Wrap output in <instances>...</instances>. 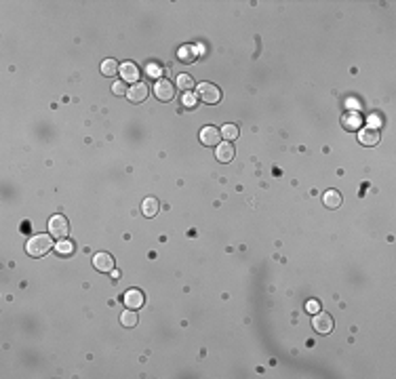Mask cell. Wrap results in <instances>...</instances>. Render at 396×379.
Masks as SVG:
<instances>
[{"instance_id": "23", "label": "cell", "mask_w": 396, "mask_h": 379, "mask_svg": "<svg viewBox=\"0 0 396 379\" xmlns=\"http://www.w3.org/2000/svg\"><path fill=\"white\" fill-rule=\"evenodd\" d=\"M306 310H308L310 314H316V312H320V303L312 299V301H308V303H306Z\"/></svg>"}, {"instance_id": "22", "label": "cell", "mask_w": 396, "mask_h": 379, "mask_svg": "<svg viewBox=\"0 0 396 379\" xmlns=\"http://www.w3.org/2000/svg\"><path fill=\"white\" fill-rule=\"evenodd\" d=\"M112 91H114V95H125L127 97V87H125V83H116L114 87H112Z\"/></svg>"}, {"instance_id": "9", "label": "cell", "mask_w": 396, "mask_h": 379, "mask_svg": "<svg viewBox=\"0 0 396 379\" xmlns=\"http://www.w3.org/2000/svg\"><path fill=\"white\" fill-rule=\"evenodd\" d=\"M93 265L99 272H112L114 270V257L108 253H97L93 255Z\"/></svg>"}, {"instance_id": "3", "label": "cell", "mask_w": 396, "mask_h": 379, "mask_svg": "<svg viewBox=\"0 0 396 379\" xmlns=\"http://www.w3.org/2000/svg\"><path fill=\"white\" fill-rule=\"evenodd\" d=\"M196 95L200 101H205V104H217L221 99V91L211 83H200L196 89Z\"/></svg>"}, {"instance_id": "16", "label": "cell", "mask_w": 396, "mask_h": 379, "mask_svg": "<svg viewBox=\"0 0 396 379\" xmlns=\"http://www.w3.org/2000/svg\"><path fill=\"white\" fill-rule=\"evenodd\" d=\"M120 324L127 326V329H133V326L137 324V314H135V310H125L123 314H120Z\"/></svg>"}, {"instance_id": "12", "label": "cell", "mask_w": 396, "mask_h": 379, "mask_svg": "<svg viewBox=\"0 0 396 379\" xmlns=\"http://www.w3.org/2000/svg\"><path fill=\"white\" fill-rule=\"evenodd\" d=\"M120 76H123L125 83H137V80H139V70H137L135 64L127 61V64L120 66Z\"/></svg>"}, {"instance_id": "2", "label": "cell", "mask_w": 396, "mask_h": 379, "mask_svg": "<svg viewBox=\"0 0 396 379\" xmlns=\"http://www.w3.org/2000/svg\"><path fill=\"white\" fill-rule=\"evenodd\" d=\"M49 232L51 236L57 238V240H66L68 234H70V225H68V219L64 215H53V217L49 219Z\"/></svg>"}, {"instance_id": "7", "label": "cell", "mask_w": 396, "mask_h": 379, "mask_svg": "<svg viewBox=\"0 0 396 379\" xmlns=\"http://www.w3.org/2000/svg\"><path fill=\"white\" fill-rule=\"evenodd\" d=\"M221 139V133H219V129H215V127H205L200 131V141H202V146H209V148H215V146H219V141Z\"/></svg>"}, {"instance_id": "20", "label": "cell", "mask_w": 396, "mask_h": 379, "mask_svg": "<svg viewBox=\"0 0 396 379\" xmlns=\"http://www.w3.org/2000/svg\"><path fill=\"white\" fill-rule=\"evenodd\" d=\"M221 137L223 139H230V141H234V139H238V127L236 125H226L221 131Z\"/></svg>"}, {"instance_id": "13", "label": "cell", "mask_w": 396, "mask_h": 379, "mask_svg": "<svg viewBox=\"0 0 396 379\" xmlns=\"http://www.w3.org/2000/svg\"><path fill=\"white\" fill-rule=\"evenodd\" d=\"M322 202H324V207H327V209H339L343 198H341V194L337 190H327V192H324V196H322Z\"/></svg>"}, {"instance_id": "15", "label": "cell", "mask_w": 396, "mask_h": 379, "mask_svg": "<svg viewBox=\"0 0 396 379\" xmlns=\"http://www.w3.org/2000/svg\"><path fill=\"white\" fill-rule=\"evenodd\" d=\"M158 211H160V204H158V200H156V198L148 196L144 202H141V213H144L146 217H156Z\"/></svg>"}, {"instance_id": "21", "label": "cell", "mask_w": 396, "mask_h": 379, "mask_svg": "<svg viewBox=\"0 0 396 379\" xmlns=\"http://www.w3.org/2000/svg\"><path fill=\"white\" fill-rule=\"evenodd\" d=\"M55 251H57L59 255H72V253H74V244L70 242V240H59V242L55 244Z\"/></svg>"}, {"instance_id": "8", "label": "cell", "mask_w": 396, "mask_h": 379, "mask_svg": "<svg viewBox=\"0 0 396 379\" xmlns=\"http://www.w3.org/2000/svg\"><path fill=\"white\" fill-rule=\"evenodd\" d=\"M379 139H381V135H379V129H377V127H367V129H362L360 135H358V141L362 143V146H369V148L377 146Z\"/></svg>"}, {"instance_id": "18", "label": "cell", "mask_w": 396, "mask_h": 379, "mask_svg": "<svg viewBox=\"0 0 396 379\" xmlns=\"http://www.w3.org/2000/svg\"><path fill=\"white\" fill-rule=\"evenodd\" d=\"M177 57L184 61V64H192V61L196 59V49H194V47H181L179 53H177Z\"/></svg>"}, {"instance_id": "10", "label": "cell", "mask_w": 396, "mask_h": 379, "mask_svg": "<svg viewBox=\"0 0 396 379\" xmlns=\"http://www.w3.org/2000/svg\"><path fill=\"white\" fill-rule=\"evenodd\" d=\"M123 301H125V305H127L129 310H137V308H141V305H144V293L137 291V289H131V291L125 293Z\"/></svg>"}, {"instance_id": "6", "label": "cell", "mask_w": 396, "mask_h": 379, "mask_svg": "<svg viewBox=\"0 0 396 379\" xmlns=\"http://www.w3.org/2000/svg\"><path fill=\"white\" fill-rule=\"evenodd\" d=\"M148 95H150V89H148L146 83H135L127 91V99L131 101V104H141V101L148 99Z\"/></svg>"}, {"instance_id": "17", "label": "cell", "mask_w": 396, "mask_h": 379, "mask_svg": "<svg viewBox=\"0 0 396 379\" xmlns=\"http://www.w3.org/2000/svg\"><path fill=\"white\" fill-rule=\"evenodd\" d=\"M101 74L104 76H116V74H120V68L114 59H106L104 64H101Z\"/></svg>"}, {"instance_id": "1", "label": "cell", "mask_w": 396, "mask_h": 379, "mask_svg": "<svg viewBox=\"0 0 396 379\" xmlns=\"http://www.w3.org/2000/svg\"><path fill=\"white\" fill-rule=\"evenodd\" d=\"M51 249H53V240L47 234H38V236H32L26 242V251L30 257H45Z\"/></svg>"}, {"instance_id": "24", "label": "cell", "mask_w": 396, "mask_h": 379, "mask_svg": "<svg viewBox=\"0 0 396 379\" xmlns=\"http://www.w3.org/2000/svg\"><path fill=\"white\" fill-rule=\"evenodd\" d=\"M186 106H188V108H192V106H194V97H192L190 93L186 95Z\"/></svg>"}, {"instance_id": "19", "label": "cell", "mask_w": 396, "mask_h": 379, "mask_svg": "<svg viewBox=\"0 0 396 379\" xmlns=\"http://www.w3.org/2000/svg\"><path fill=\"white\" fill-rule=\"evenodd\" d=\"M177 87L184 91V93H190L192 89H196L194 87V78L192 76H188V74H179V78H177Z\"/></svg>"}, {"instance_id": "11", "label": "cell", "mask_w": 396, "mask_h": 379, "mask_svg": "<svg viewBox=\"0 0 396 379\" xmlns=\"http://www.w3.org/2000/svg\"><path fill=\"white\" fill-rule=\"evenodd\" d=\"M215 156L219 162H232L234 158V148H232V141H221L217 150H215Z\"/></svg>"}, {"instance_id": "4", "label": "cell", "mask_w": 396, "mask_h": 379, "mask_svg": "<svg viewBox=\"0 0 396 379\" xmlns=\"http://www.w3.org/2000/svg\"><path fill=\"white\" fill-rule=\"evenodd\" d=\"M312 326L316 329V333L320 335H329L333 331V316L327 314V312H316L314 314V320H312Z\"/></svg>"}, {"instance_id": "5", "label": "cell", "mask_w": 396, "mask_h": 379, "mask_svg": "<svg viewBox=\"0 0 396 379\" xmlns=\"http://www.w3.org/2000/svg\"><path fill=\"white\" fill-rule=\"evenodd\" d=\"M154 93H156V97L160 101H171L175 97V87L171 85L167 78H160V80H156V85H154Z\"/></svg>"}, {"instance_id": "14", "label": "cell", "mask_w": 396, "mask_h": 379, "mask_svg": "<svg viewBox=\"0 0 396 379\" xmlns=\"http://www.w3.org/2000/svg\"><path fill=\"white\" fill-rule=\"evenodd\" d=\"M360 125H362V116L358 112H352V114H346L341 118V127L346 131H356V129H360Z\"/></svg>"}, {"instance_id": "25", "label": "cell", "mask_w": 396, "mask_h": 379, "mask_svg": "<svg viewBox=\"0 0 396 379\" xmlns=\"http://www.w3.org/2000/svg\"><path fill=\"white\" fill-rule=\"evenodd\" d=\"M112 272H114V274H112V278L118 280V278H120V272H118V270H112Z\"/></svg>"}]
</instances>
